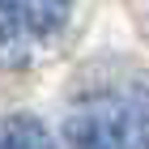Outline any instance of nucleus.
<instances>
[{
	"mask_svg": "<svg viewBox=\"0 0 149 149\" xmlns=\"http://www.w3.org/2000/svg\"><path fill=\"white\" fill-rule=\"evenodd\" d=\"M68 149H149V85L107 77L72 98L64 115Z\"/></svg>",
	"mask_w": 149,
	"mask_h": 149,
	"instance_id": "f257e3e1",
	"label": "nucleus"
},
{
	"mask_svg": "<svg viewBox=\"0 0 149 149\" xmlns=\"http://www.w3.org/2000/svg\"><path fill=\"white\" fill-rule=\"evenodd\" d=\"M72 22V0H0V68H30Z\"/></svg>",
	"mask_w": 149,
	"mask_h": 149,
	"instance_id": "f03ea898",
	"label": "nucleus"
},
{
	"mask_svg": "<svg viewBox=\"0 0 149 149\" xmlns=\"http://www.w3.org/2000/svg\"><path fill=\"white\" fill-rule=\"evenodd\" d=\"M0 149H56V136L34 115H0Z\"/></svg>",
	"mask_w": 149,
	"mask_h": 149,
	"instance_id": "7ed1b4c3",
	"label": "nucleus"
}]
</instances>
